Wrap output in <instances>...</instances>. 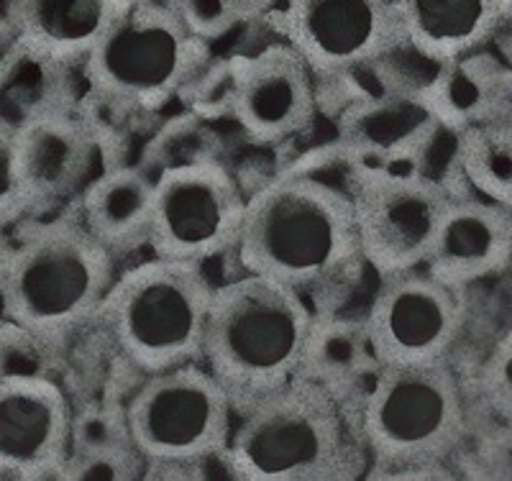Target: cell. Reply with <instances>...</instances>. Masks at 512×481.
<instances>
[{"label":"cell","mask_w":512,"mask_h":481,"mask_svg":"<svg viewBox=\"0 0 512 481\" xmlns=\"http://www.w3.org/2000/svg\"><path fill=\"white\" fill-rule=\"evenodd\" d=\"M239 267L326 305L367 274L351 195L310 174L274 172L249 192Z\"/></svg>","instance_id":"cell-1"},{"label":"cell","mask_w":512,"mask_h":481,"mask_svg":"<svg viewBox=\"0 0 512 481\" xmlns=\"http://www.w3.org/2000/svg\"><path fill=\"white\" fill-rule=\"evenodd\" d=\"M377 474L438 476L464 446L472 405L454 361L377 366L346 402Z\"/></svg>","instance_id":"cell-2"},{"label":"cell","mask_w":512,"mask_h":481,"mask_svg":"<svg viewBox=\"0 0 512 481\" xmlns=\"http://www.w3.org/2000/svg\"><path fill=\"white\" fill-rule=\"evenodd\" d=\"M310 295L241 272L216 287L203 364L228 392L236 415L297 377L315 325Z\"/></svg>","instance_id":"cell-3"},{"label":"cell","mask_w":512,"mask_h":481,"mask_svg":"<svg viewBox=\"0 0 512 481\" xmlns=\"http://www.w3.org/2000/svg\"><path fill=\"white\" fill-rule=\"evenodd\" d=\"M228 453L239 479H354L372 464L351 407L303 377L236 415Z\"/></svg>","instance_id":"cell-4"},{"label":"cell","mask_w":512,"mask_h":481,"mask_svg":"<svg viewBox=\"0 0 512 481\" xmlns=\"http://www.w3.org/2000/svg\"><path fill=\"white\" fill-rule=\"evenodd\" d=\"M121 269L77 215H57L18 236L0 315L34 341L59 343L98 320Z\"/></svg>","instance_id":"cell-5"},{"label":"cell","mask_w":512,"mask_h":481,"mask_svg":"<svg viewBox=\"0 0 512 481\" xmlns=\"http://www.w3.org/2000/svg\"><path fill=\"white\" fill-rule=\"evenodd\" d=\"M216 287L200 264L149 256L118 272L95 323L144 377L203 364Z\"/></svg>","instance_id":"cell-6"},{"label":"cell","mask_w":512,"mask_h":481,"mask_svg":"<svg viewBox=\"0 0 512 481\" xmlns=\"http://www.w3.org/2000/svg\"><path fill=\"white\" fill-rule=\"evenodd\" d=\"M213 59L175 0H128L116 24L80 64L85 98L121 116L162 111Z\"/></svg>","instance_id":"cell-7"},{"label":"cell","mask_w":512,"mask_h":481,"mask_svg":"<svg viewBox=\"0 0 512 481\" xmlns=\"http://www.w3.org/2000/svg\"><path fill=\"white\" fill-rule=\"evenodd\" d=\"M126 420L146 458V476H198L205 458L226 451L236 410L205 364L149 374L126 400Z\"/></svg>","instance_id":"cell-8"},{"label":"cell","mask_w":512,"mask_h":481,"mask_svg":"<svg viewBox=\"0 0 512 481\" xmlns=\"http://www.w3.org/2000/svg\"><path fill=\"white\" fill-rule=\"evenodd\" d=\"M249 190L231 162L164 169L154 182L146 251L208 269L236 259Z\"/></svg>","instance_id":"cell-9"},{"label":"cell","mask_w":512,"mask_h":481,"mask_svg":"<svg viewBox=\"0 0 512 481\" xmlns=\"http://www.w3.org/2000/svg\"><path fill=\"white\" fill-rule=\"evenodd\" d=\"M346 187L369 267L379 277L423 267L451 195L418 172H351Z\"/></svg>","instance_id":"cell-10"},{"label":"cell","mask_w":512,"mask_h":481,"mask_svg":"<svg viewBox=\"0 0 512 481\" xmlns=\"http://www.w3.org/2000/svg\"><path fill=\"white\" fill-rule=\"evenodd\" d=\"M466 315V292L410 269L379 279L364 323L379 366H415L451 359Z\"/></svg>","instance_id":"cell-11"},{"label":"cell","mask_w":512,"mask_h":481,"mask_svg":"<svg viewBox=\"0 0 512 481\" xmlns=\"http://www.w3.org/2000/svg\"><path fill=\"white\" fill-rule=\"evenodd\" d=\"M231 64L228 121L254 149H282L310 134L323 118L315 75L285 39L231 54Z\"/></svg>","instance_id":"cell-12"},{"label":"cell","mask_w":512,"mask_h":481,"mask_svg":"<svg viewBox=\"0 0 512 481\" xmlns=\"http://www.w3.org/2000/svg\"><path fill=\"white\" fill-rule=\"evenodd\" d=\"M274 16L282 39L308 62L318 85L405 44L397 0H285Z\"/></svg>","instance_id":"cell-13"},{"label":"cell","mask_w":512,"mask_h":481,"mask_svg":"<svg viewBox=\"0 0 512 481\" xmlns=\"http://www.w3.org/2000/svg\"><path fill=\"white\" fill-rule=\"evenodd\" d=\"M18 167L31 213L75 208L90 182L111 167L93 123L75 105H47L16 121Z\"/></svg>","instance_id":"cell-14"},{"label":"cell","mask_w":512,"mask_h":481,"mask_svg":"<svg viewBox=\"0 0 512 481\" xmlns=\"http://www.w3.org/2000/svg\"><path fill=\"white\" fill-rule=\"evenodd\" d=\"M75 410L47 374H0V474L64 476L72 453Z\"/></svg>","instance_id":"cell-15"},{"label":"cell","mask_w":512,"mask_h":481,"mask_svg":"<svg viewBox=\"0 0 512 481\" xmlns=\"http://www.w3.org/2000/svg\"><path fill=\"white\" fill-rule=\"evenodd\" d=\"M333 126L351 172L420 174L446 123L428 93H387L349 103Z\"/></svg>","instance_id":"cell-16"},{"label":"cell","mask_w":512,"mask_h":481,"mask_svg":"<svg viewBox=\"0 0 512 481\" xmlns=\"http://www.w3.org/2000/svg\"><path fill=\"white\" fill-rule=\"evenodd\" d=\"M512 267V210L484 198L451 200L433 249L420 269L469 292Z\"/></svg>","instance_id":"cell-17"},{"label":"cell","mask_w":512,"mask_h":481,"mask_svg":"<svg viewBox=\"0 0 512 481\" xmlns=\"http://www.w3.org/2000/svg\"><path fill=\"white\" fill-rule=\"evenodd\" d=\"M128 0H8L6 24L18 47L64 70H80Z\"/></svg>","instance_id":"cell-18"},{"label":"cell","mask_w":512,"mask_h":481,"mask_svg":"<svg viewBox=\"0 0 512 481\" xmlns=\"http://www.w3.org/2000/svg\"><path fill=\"white\" fill-rule=\"evenodd\" d=\"M154 182L157 174L139 162L105 167L77 200L75 210L88 228L123 267L149 244Z\"/></svg>","instance_id":"cell-19"},{"label":"cell","mask_w":512,"mask_h":481,"mask_svg":"<svg viewBox=\"0 0 512 481\" xmlns=\"http://www.w3.org/2000/svg\"><path fill=\"white\" fill-rule=\"evenodd\" d=\"M397 11L410 47L446 64L492 47L502 0H397Z\"/></svg>","instance_id":"cell-20"},{"label":"cell","mask_w":512,"mask_h":481,"mask_svg":"<svg viewBox=\"0 0 512 481\" xmlns=\"http://www.w3.org/2000/svg\"><path fill=\"white\" fill-rule=\"evenodd\" d=\"M446 126L469 128L512 116V64L492 49L443 64L428 90Z\"/></svg>","instance_id":"cell-21"},{"label":"cell","mask_w":512,"mask_h":481,"mask_svg":"<svg viewBox=\"0 0 512 481\" xmlns=\"http://www.w3.org/2000/svg\"><path fill=\"white\" fill-rule=\"evenodd\" d=\"M377 366L361 315H315L297 377L320 384L338 400L349 402L356 387Z\"/></svg>","instance_id":"cell-22"},{"label":"cell","mask_w":512,"mask_h":481,"mask_svg":"<svg viewBox=\"0 0 512 481\" xmlns=\"http://www.w3.org/2000/svg\"><path fill=\"white\" fill-rule=\"evenodd\" d=\"M461 172L477 198L512 210V116L461 131Z\"/></svg>","instance_id":"cell-23"},{"label":"cell","mask_w":512,"mask_h":481,"mask_svg":"<svg viewBox=\"0 0 512 481\" xmlns=\"http://www.w3.org/2000/svg\"><path fill=\"white\" fill-rule=\"evenodd\" d=\"M226 149V139L218 131L216 121L182 108L180 113L169 116L157 131H152L136 162L159 174L164 169L192 167V164L228 162Z\"/></svg>","instance_id":"cell-24"},{"label":"cell","mask_w":512,"mask_h":481,"mask_svg":"<svg viewBox=\"0 0 512 481\" xmlns=\"http://www.w3.org/2000/svg\"><path fill=\"white\" fill-rule=\"evenodd\" d=\"M477 395L502 425H512V328L495 343L477 374Z\"/></svg>","instance_id":"cell-25"},{"label":"cell","mask_w":512,"mask_h":481,"mask_svg":"<svg viewBox=\"0 0 512 481\" xmlns=\"http://www.w3.org/2000/svg\"><path fill=\"white\" fill-rule=\"evenodd\" d=\"M29 215V198H26L21 167H18L16 121L0 116V223L16 226Z\"/></svg>","instance_id":"cell-26"},{"label":"cell","mask_w":512,"mask_h":481,"mask_svg":"<svg viewBox=\"0 0 512 481\" xmlns=\"http://www.w3.org/2000/svg\"><path fill=\"white\" fill-rule=\"evenodd\" d=\"M226 6L241 26H249L272 18L285 6V0H226Z\"/></svg>","instance_id":"cell-27"},{"label":"cell","mask_w":512,"mask_h":481,"mask_svg":"<svg viewBox=\"0 0 512 481\" xmlns=\"http://www.w3.org/2000/svg\"><path fill=\"white\" fill-rule=\"evenodd\" d=\"M18 236H13V226H6L0 223V297H3V290H6L8 274H11V261L13 254H16Z\"/></svg>","instance_id":"cell-28"},{"label":"cell","mask_w":512,"mask_h":481,"mask_svg":"<svg viewBox=\"0 0 512 481\" xmlns=\"http://www.w3.org/2000/svg\"><path fill=\"white\" fill-rule=\"evenodd\" d=\"M492 47L512 64V0H502V16H500V29H497Z\"/></svg>","instance_id":"cell-29"},{"label":"cell","mask_w":512,"mask_h":481,"mask_svg":"<svg viewBox=\"0 0 512 481\" xmlns=\"http://www.w3.org/2000/svg\"><path fill=\"white\" fill-rule=\"evenodd\" d=\"M6 3H8V0H3V6H6Z\"/></svg>","instance_id":"cell-30"}]
</instances>
